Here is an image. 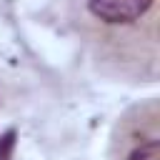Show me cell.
Instances as JSON below:
<instances>
[{
	"label": "cell",
	"instance_id": "cell-1",
	"mask_svg": "<svg viewBox=\"0 0 160 160\" xmlns=\"http://www.w3.org/2000/svg\"><path fill=\"white\" fill-rule=\"evenodd\" d=\"M68 20L100 72L155 82L160 70V0H68Z\"/></svg>",
	"mask_w": 160,
	"mask_h": 160
},
{
	"label": "cell",
	"instance_id": "cell-2",
	"mask_svg": "<svg viewBox=\"0 0 160 160\" xmlns=\"http://www.w3.org/2000/svg\"><path fill=\"white\" fill-rule=\"evenodd\" d=\"M110 160H160V105L148 98L128 108L110 132Z\"/></svg>",
	"mask_w": 160,
	"mask_h": 160
}]
</instances>
